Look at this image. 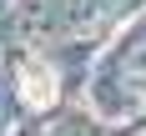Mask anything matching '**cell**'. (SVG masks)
I'll list each match as a JSON object with an SVG mask.
<instances>
[{
  "instance_id": "1",
  "label": "cell",
  "mask_w": 146,
  "mask_h": 136,
  "mask_svg": "<svg viewBox=\"0 0 146 136\" xmlns=\"http://www.w3.org/2000/svg\"><path fill=\"white\" fill-rule=\"evenodd\" d=\"M25 91H30V101H40V106H45L50 96H56V86H50V71H45V66H30V86H25Z\"/></svg>"
}]
</instances>
